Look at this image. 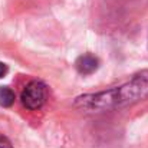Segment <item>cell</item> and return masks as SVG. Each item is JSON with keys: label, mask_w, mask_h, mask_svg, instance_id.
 <instances>
[{"label": "cell", "mask_w": 148, "mask_h": 148, "mask_svg": "<svg viewBox=\"0 0 148 148\" xmlns=\"http://www.w3.org/2000/svg\"><path fill=\"white\" fill-rule=\"evenodd\" d=\"M145 97H148V72H143L121 86L99 94L79 97L75 101V105L85 111L99 112L131 105Z\"/></svg>", "instance_id": "6da1fadb"}, {"label": "cell", "mask_w": 148, "mask_h": 148, "mask_svg": "<svg viewBox=\"0 0 148 148\" xmlns=\"http://www.w3.org/2000/svg\"><path fill=\"white\" fill-rule=\"evenodd\" d=\"M20 99L27 109H39L46 101V86L39 81H32L25 86Z\"/></svg>", "instance_id": "7a4b0ae2"}, {"label": "cell", "mask_w": 148, "mask_h": 148, "mask_svg": "<svg viewBox=\"0 0 148 148\" xmlns=\"http://www.w3.org/2000/svg\"><path fill=\"white\" fill-rule=\"evenodd\" d=\"M75 68L81 75H91L99 68V59L91 53H85L76 59Z\"/></svg>", "instance_id": "3957f363"}, {"label": "cell", "mask_w": 148, "mask_h": 148, "mask_svg": "<svg viewBox=\"0 0 148 148\" xmlns=\"http://www.w3.org/2000/svg\"><path fill=\"white\" fill-rule=\"evenodd\" d=\"M14 102V92L9 86H0V105L4 108L12 106Z\"/></svg>", "instance_id": "277c9868"}, {"label": "cell", "mask_w": 148, "mask_h": 148, "mask_svg": "<svg viewBox=\"0 0 148 148\" xmlns=\"http://www.w3.org/2000/svg\"><path fill=\"white\" fill-rule=\"evenodd\" d=\"M0 148H12V144L6 138H0Z\"/></svg>", "instance_id": "5b68a950"}, {"label": "cell", "mask_w": 148, "mask_h": 148, "mask_svg": "<svg viewBox=\"0 0 148 148\" xmlns=\"http://www.w3.org/2000/svg\"><path fill=\"white\" fill-rule=\"evenodd\" d=\"M6 72H7V66L3 62H0V78H3L6 75Z\"/></svg>", "instance_id": "8992f818"}]
</instances>
